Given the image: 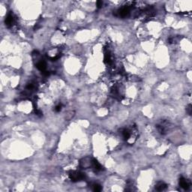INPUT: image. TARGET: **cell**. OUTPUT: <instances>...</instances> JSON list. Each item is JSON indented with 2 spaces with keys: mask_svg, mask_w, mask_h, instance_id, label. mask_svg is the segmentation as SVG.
<instances>
[{
  "mask_svg": "<svg viewBox=\"0 0 192 192\" xmlns=\"http://www.w3.org/2000/svg\"><path fill=\"white\" fill-rule=\"evenodd\" d=\"M179 185L182 188H183L184 190H188L190 188V183L188 182V181L185 179L183 177H181L179 179Z\"/></svg>",
  "mask_w": 192,
  "mask_h": 192,
  "instance_id": "277c9868",
  "label": "cell"
},
{
  "mask_svg": "<svg viewBox=\"0 0 192 192\" xmlns=\"http://www.w3.org/2000/svg\"><path fill=\"white\" fill-rule=\"evenodd\" d=\"M92 167H93L95 172H99L102 170V166L101 165V164L95 158L92 159Z\"/></svg>",
  "mask_w": 192,
  "mask_h": 192,
  "instance_id": "5b68a950",
  "label": "cell"
},
{
  "mask_svg": "<svg viewBox=\"0 0 192 192\" xmlns=\"http://www.w3.org/2000/svg\"><path fill=\"white\" fill-rule=\"evenodd\" d=\"M55 110H56V112H60V111L62 110V105H61V104L57 105V106L55 107Z\"/></svg>",
  "mask_w": 192,
  "mask_h": 192,
  "instance_id": "2e32d148",
  "label": "cell"
},
{
  "mask_svg": "<svg viewBox=\"0 0 192 192\" xmlns=\"http://www.w3.org/2000/svg\"><path fill=\"white\" fill-rule=\"evenodd\" d=\"M104 62H105V63H107V64H110V63L111 62L110 55L109 53L105 54V56H104Z\"/></svg>",
  "mask_w": 192,
  "mask_h": 192,
  "instance_id": "7c38bea8",
  "label": "cell"
},
{
  "mask_svg": "<svg viewBox=\"0 0 192 192\" xmlns=\"http://www.w3.org/2000/svg\"><path fill=\"white\" fill-rule=\"evenodd\" d=\"M36 67H37V68H38L39 71H41V72H44L46 71L47 65H46L45 62H44V61H40L39 62L37 63Z\"/></svg>",
  "mask_w": 192,
  "mask_h": 192,
  "instance_id": "8992f818",
  "label": "cell"
},
{
  "mask_svg": "<svg viewBox=\"0 0 192 192\" xmlns=\"http://www.w3.org/2000/svg\"><path fill=\"white\" fill-rule=\"evenodd\" d=\"M86 174L79 171H71L69 173V178L72 182H80L86 179Z\"/></svg>",
  "mask_w": 192,
  "mask_h": 192,
  "instance_id": "6da1fadb",
  "label": "cell"
},
{
  "mask_svg": "<svg viewBox=\"0 0 192 192\" xmlns=\"http://www.w3.org/2000/svg\"><path fill=\"white\" fill-rule=\"evenodd\" d=\"M35 88V85L33 83H29L27 86H26V89L27 90H29V91H32V90H33Z\"/></svg>",
  "mask_w": 192,
  "mask_h": 192,
  "instance_id": "4fadbf2b",
  "label": "cell"
},
{
  "mask_svg": "<svg viewBox=\"0 0 192 192\" xmlns=\"http://www.w3.org/2000/svg\"><path fill=\"white\" fill-rule=\"evenodd\" d=\"M92 186V190H93L94 191L99 192L102 190L101 185H99V184H98V183H94Z\"/></svg>",
  "mask_w": 192,
  "mask_h": 192,
  "instance_id": "30bf717a",
  "label": "cell"
},
{
  "mask_svg": "<svg viewBox=\"0 0 192 192\" xmlns=\"http://www.w3.org/2000/svg\"><path fill=\"white\" fill-rule=\"evenodd\" d=\"M117 13H113V15L116 16H119L121 17H127L129 13H130V10L128 8V7H125V8H121L120 10H119L118 11H116Z\"/></svg>",
  "mask_w": 192,
  "mask_h": 192,
  "instance_id": "3957f363",
  "label": "cell"
},
{
  "mask_svg": "<svg viewBox=\"0 0 192 192\" xmlns=\"http://www.w3.org/2000/svg\"><path fill=\"white\" fill-rule=\"evenodd\" d=\"M92 159L90 157H85L80 161V166L83 169H88L92 167Z\"/></svg>",
  "mask_w": 192,
  "mask_h": 192,
  "instance_id": "7a4b0ae2",
  "label": "cell"
},
{
  "mask_svg": "<svg viewBox=\"0 0 192 192\" xmlns=\"http://www.w3.org/2000/svg\"><path fill=\"white\" fill-rule=\"evenodd\" d=\"M122 135H123V137H124V139L125 140H128V139L131 137V133H130V131L128 130H127V129L123 130Z\"/></svg>",
  "mask_w": 192,
  "mask_h": 192,
  "instance_id": "8fae6325",
  "label": "cell"
},
{
  "mask_svg": "<svg viewBox=\"0 0 192 192\" xmlns=\"http://www.w3.org/2000/svg\"><path fill=\"white\" fill-rule=\"evenodd\" d=\"M96 5H97V7H98V8H101L102 5H103V2H102V1H97V2H96Z\"/></svg>",
  "mask_w": 192,
  "mask_h": 192,
  "instance_id": "9a60e30c",
  "label": "cell"
},
{
  "mask_svg": "<svg viewBox=\"0 0 192 192\" xmlns=\"http://www.w3.org/2000/svg\"><path fill=\"white\" fill-rule=\"evenodd\" d=\"M166 188H167V185H166L164 182H158V183L155 185V189L157 191H162L165 190Z\"/></svg>",
  "mask_w": 192,
  "mask_h": 192,
  "instance_id": "9c48e42d",
  "label": "cell"
},
{
  "mask_svg": "<svg viewBox=\"0 0 192 192\" xmlns=\"http://www.w3.org/2000/svg\"><path fill=\"white\" fill-rule=\"evenodd\" d=\"M75 111L74 110H68V112H66L65 115V119L66 121H70L71 120L74 116H75Z\"/></svg>",
  "mask_w": 192,
  "mask_h": 192,
  "instance_id": "ba28073f",
  "label": "cell"
},
{
  "mask_svg": "<svg viewBox=\"0 0 192 192\" xmlns=\"http://www.w3.org/2000/svg\"><path fill=\"white\" fill-rule=\"evenodd\" d=\"M5 25L8 26V27H10L11 26L12 24L14 23V17L11 14H9L5 18Z\"/></svg>",
  "mask_w": 192,
  "mask_h": 192,
  "instance_id": "52a82bcc",
  "label": "cell"
},
{
  "mask_svg": "<svg viewBox=\"0 0 192 192\" xmlns=\"http://www.w3.org/2000/svg\"><path fill=\"white\" fill-rule=\"evenodd\" d=\"M191 110H192L191 105L189 104V105L187 107V108H186V112L188 113V115H191Z\"/></svg>",
  "mask_w": 192,
  "mask_h": 192,
  "instance_id": "5bb4252c",
  "label": "cell"
}]
</instances>
